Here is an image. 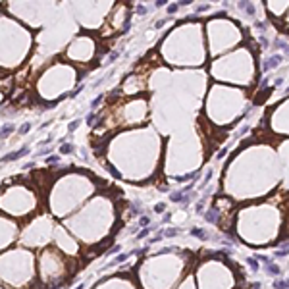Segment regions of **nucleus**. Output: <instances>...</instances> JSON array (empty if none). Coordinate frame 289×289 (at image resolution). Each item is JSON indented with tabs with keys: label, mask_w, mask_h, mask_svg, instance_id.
Returning a JSON list of instances; mask_svg holds the SVG:
<instances>
[{
	"label": "nucleus",
	"mask_w": 289,
	"mask_h": 289,
	"mask_svg": "<svg viewBox=\"0 0 289 289\" xmlns=\"http://www.w3.org/2000/svg\"><path fill=\"white\" fill-rule=\"evenodd\" d=\"M280 62H281V58H280V56H274V58H270V60L266 62V64L262 66V71H266V69H270V68H276V66L280 64Z\"/></svg>",
	"instance_id": "f257e3e1"
},
{
	"label": "nucleus",
	"mask_w": 289,
	"mask_h": 289,
	"mask_svg": "<svg viewBox=\"0 0 289 289\" xmlns=\"http://www.w3.org/2000/svg\"><path fill=\"white\" fill-rule=\"evenodd\" d=\"M264 266H266V270L270 272L272 276H278V274H280V268H278V266H274V264H270V262H266Z\"/></svg>",
	"instance_id": "f03ea898"
},
{
	"label": "nucleus",
	"mask_w": 289,
	"mask_h": 289,
	"mask_svg": "<svg viewBox=\"0 0 289 289\" xmlns=\"http://www.w3.org/2000/svg\"><path fill=\"white\" fill-rule=\"evenodd\" d=\"M274 287H276V289H287V287H289V280H287V281H276Z\"/></svg>",
	"instance_id": "7ed1b4c3"
},
{
	"label": "nucleus",
	"mask_w": 289,
	"mask_h": 289,
	"mask_svg": "<svg viewBox=\"0 0 289 289\" xmlns=\"http://www.w3.org/2000/svg\"><path fill=\"white\" fill-rule=\"evenodd\" d=\"M249 266H251V270H258V264H256V258H249Z\"/></svg>",
	"instance_id": "20e7f679"
},
{
	"label": "nucleus",
	"mask_w": 289,
	"mask_h": 289,
	"mask_svg": "<svg viewBox=\"0 0 289 289\" xmlns=\"http://www.w3.org/2000/svg\"><path fill=\"white\" fill-rule=\"evenodd\" d=\"M245 10H247L249 14H254V6L252 4H245Z\"/></svg>",
	"instance_id": "39448f33"
}]
</instances>
